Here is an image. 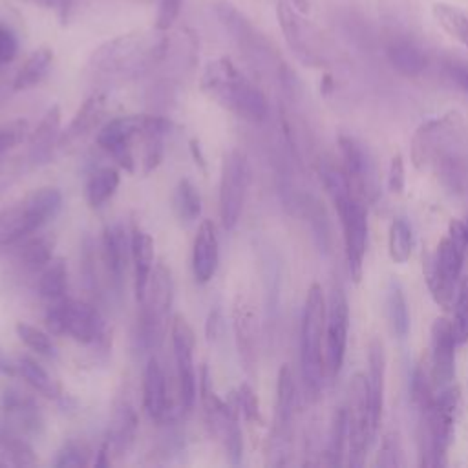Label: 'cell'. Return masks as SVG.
Segmentation results:
<instances>
[{"label": "cell", "mask_w": 468, "mask_h": 468, "mask_svg": "<svg viewBox=\"0 0 468 468\" xmlns=\"http://www.w3.org/2000/svg\"><path fill=\"white\" fill-rule=\"evenodd\" d=\"M411 161L419 170H435L448 179L468 172V126L457 110L424 121L411 137Z\"/></svg>", "instance_id": "obj_1"}, {"label": "cell", "mask_w": 468, "mask_h": 468, "mask_svg": "<svg viewBox=\"0 0 468 468\" xmlns=\"http://www.w3.org/2000/svg\"><path fill=\"white\" fill-rule=\"evenodd\" d=\"M170 38L165 31H132L101 44L90 57V68L95 73L117 79L137 77L168 53Z\"/></svg>", "instance_id": "obj_2"}, {"label": "cell", "mask_w": 468, "mask_h": 468, "mask_svg": "<svg viewBox=\"0 0 468 468\" xmlns=\"http://www.w3.org/2000/svg\"><path fill=\"white\" fill-rule=\"evenodd\" d=\"M201 90L221 108L247 122L261 124L269 115L263 91L229 57H219L205 66Z\"/></svg>", "instance_id": "obj_3"}, {"label": "cell", "mask_w": 468, "mask_h": 468, "mask_svg": "<svg viewBox=\"0 0 468 468\" xmlns=\"http://www.w3.org/2000/svg\"><path fill=\"white\" fill-rule=\"evenodd\" d=\"M468 249V218L452 219L446 236L439 241L433 254L422 258V272L428 289L439 307H453L455 291L461 280L464 254Z\"/></svg>", "instance_id": "obj_4"}, {"label": "cell", "mask_w": 468, "mask_h": 468, "mask_svg": "<svg viewBox=\"0 0 468 468\" xmlns=\"http://www.w3.org/2000/svg\"><path fill=\"white\" fill-rule=\"evenodd\" d=\"M212 11L225 33L230 37L239 53L254 69L261 73H272L282 82L289 80L291 73L283 64L280 53L276 51L272 42L245 16V13H241L229 0L214 2Z\"/></svg>", "instance_id": "obj_5"}, {"label": "cell", "mask_w": 468, "mask_h": 468, "mask_svg": "<svg viewBox=\"0 0 468 468\" xmlns=\"http://www.w3.org/2000/svg\"><path fill=\"white\" fill-rule=\"evenodd\" d=\"M459 404V391L455 386L435 391V395L420 408V463L426 466H444L448 463V450L455 435V410Z\"/></svg>", "instance_id": "obj_6"}, {"label": "cell", "mask_w": 468, "mask_h": 468, "mask_svg": "<svg viewBox=\"0 0 468 468\" xmlns=\"http://www.w3.org/2000/svg\"><path fill=\"white\" fill-rule=\"evenodd\" d=\"M62 194L55 186H40L0 210V249L13 247L57 216Z\"/></svg>", "instance_id": "obj_7"}, {"label": "cell", "mask_w": 468, "mask_h": 468, "mask_svg": "<svg viewBox=\"0 0 468 468\" xmlns=\"http://www.w3.org/2000/svg\"><path fill=\"white\" fill-rule=\"evenodd\" d=\"M325 300L318 283H313L307 291L302 329H300V366L302 378L307 391L316 397L322 389L325 377L324 364V342H325Z\"/></svg>", "instance_id": "obj_8"}, {"label": "cell", "mask_w": 468, "mask_h": 468, "mask_svg": "<svg viewBox=\"0 0 468 468\" xmlns=\"http://www.w3.org/2000/svg\"><path fill=\"white\" fill-rule=\"evenodd\" d=\"M276 18L292 55L309 68H325L335 60V48L327 35L289 0H278Z\"/></svg>", "instance_id": "obj_9"}, {"label": "cell", "mask_w": 468, "mask_h": 468, "mask_svg": "<svg viewBox=\"0 0 468 468\" xmlns=\"http://www.w3.org/2000/svg\"><path fill=\"white\" fill-rule=\"evenodd\" d=\"M172 122L161 115H122L108 121L97 133V144L126 172L135 170L130 143L135 135H165Z\"/></svg>", "instance_id": "obj_10"}, {"label": "cell", "mask_w": 468, "mask_h": 468, "mask_svg": "<svg viewBox=\"0 0 468 468\" xmlns=\"http://www.w3.org/2000/svg\"><path fill=\"white\" fill-rule=\"evenodd\" d=\"M344 413H346V426H347V463L351 466H362L366 453L377 433V428L371 417L366 375L355 373L351 377V382L347 386Z\"/></svg>", "instance_id": "obj_11"}, {"label": "cell", "mask_w": 468, "mask_h": 468, "mask_svg": "<svg viewBox=\"0 0 468 468\" xmlns=\"http://www.w3.org/2000/svg\"><path fill=\"white\" fill-rule=\"evenodd\" d=\"M340 218L344 250L349 274L355 282H360L364 271V256L367 247V212L353 188H340L329 194Z\"/></svg>", "instance_id": "obj_12"}, {"label": "cell", "mask_w": 468, "mask_h": 468, "mask_svg": "<svg viewBox=\"0 0 468 468\" xmlns=\"http://www.w3.org/2000/svg\"><path fill=\"white\" fill-rule=\"evenodd\" d=\"M174 298V283L170 269L159 261L150 274L144 300L141 302L139 340L144 347H155L168 327V314Z\"/></svg>", "instance_id": "obj_13"}, {"label": "cell", "mask_w": 468, "mask_h": 468, "mask_svg": "<svg viewBox=\"0 0 468 468\" xmlns=\"http://www.w3.org/2000/svg\"><path fill=\"white\" fill-rule=\"evenodd\" d=\"M46 325L53 335H68L75 342L91 344L101 338L104 322L99 311L82 300H55L46 311Z\"/></svg>", "instance_id": "obj_14"}, {"label": "cell", "mask_w": 468, "mask_h": 468, "mask_svg": "<svg viewBox=\"0 0 468 468\" xmlns=\"http://www.w3.org/2000/svg\"><path fill=\"white\" fill-rule=\"evenodd\" d=\"M249 186V165L239 150H230L221 165L219 179V219L223 229L232 230L243 210Z\"/></svg>", "instance_id": "obj_15"}, {"label": "cell", "mask_w": 468, "mask_h": 468, "mask_svg": "<svg viewBox=\"0 0 468 468\" xmlns=\"http://www.w3.org/2000/svg\"><path fill=\"white\" fill-rule=\"evenodd\" d=\"M349 333V303L344 289L333 287L329 294V305L325 311V342H324V364L325 375L335 378L344 364Z\"/></svg>", "instance_id": "obj_16"}, {"label": "cell", "mask_w": 468, "mask_h": 468, "mask_svg": "<svg viewBox=\"0 0 468 468\" xmlns=\"http://www.w3.org/2000/svg\"><path fill=\"white\" fill-rule=\"evenodd\" d=\"M170 335H172V349H174V358L177 367L181 406L185 410H190L196 404V397H197V377L194 367L196 335L190 324L181 314L172 316Z\"/></svg>", "instance_id": "obj_17"}, {"label": "cell", "mask_w": 468, "mask_h": 468, "mask_svg": "<svg viewBox=\"0 0 468 468\" xmlns=\"http://www.w3.org/2000/svg\"><path fill=\"white\" fill-rule=\"evenodd\" d=\"M455 335L452 322L435 318L430 333V378L435 391L453 386L455 378Z\"/></svg>", "instance_id": "obj_18"}, {"label": "cell", "mask_w": 468, "mask_h": 468, "mask_svg": "<svg viewBox=\"0 0 468 468\" xmlns=\"http://www.w3.org/2000/svg\"><path fill=\"white\" fill-rule=\"evenodd\" d=\"M296 400V386L292 371L287 364H283L278 371L276 380V406H274V426L269 437V452L272 455L283 457L289 446L291 437V420Z\"/></svg>", "instance_id": "obj_19"}, {"label": "cell", "mask_w": 468, "mask_h": 468, "mask_svg": "<svg viewBox=\"0 0 468 468\" xmlns=\"http://www.w3.org/2000/svg\"><path fill=\"white\" fill-rule=\"evenodd\" d=\"M2 410L5 413V422L11 424L24 435H40L44 430V417L38 404L26 393L18 389H7L4 395Z\"/></svg>", "instance_id": "obj_20"}, {"label": "cell", "mask_w": 468, "mask_h": 468, "mask_svg": "<svg viewBox=\"0 0 468 468\" xmlns=\"http://www.w3.org/2000/svg\"><path fill=\"white\" fill-rule=\"evenodd\" d=\"M232 325L236 335V347L243 367L252 373L256 366V314L252 303L245 296H238L232 307Z\"/></svg>", "instance_id": "obj_21"}, {"label": "cell", "mask_w": 468, "mask_h": 468, "mask_svg": "<svg viewBox=\"0 0 468 468\" xmlns=\"http://www.w3.org/2000/svg\"><path fill=\"white\" fill-rule=\"evenodd\" d=\"M219 261V243L216 227L210 219L201 221L197 227V234L194 238L192 249V271L197 283H208L216 274Z\"/></svg>", "instance_id": "obj_22"}, {"label": "cell", "mask_w": 468, "mask_h": 468, "mask_svg": "<svg viewBox=\"0 0 468 468\" xmlns=\"http://www.w3.org/2000/svg\"><path fill=\"white\" fill-rule=\"evenodd\" d=\"M143 402L148 417L152 420H166L170 411L168 391H166V377L165 371L155 356H152L144 369V382H143Z\"/></svg>", "instance_id": "obj_23"}, {"label": "cell", "mask_w": 468, "mask_h": 468, "mask_svg": "<svg viewBox=\"0 0 468 468\" xmlns=\"http://www.w3.org/2000/svg\"><path fill=\"white\" fill-rule=\"evenodd\" d=\"M367 391H369V406H371V417L373 424L378 430L382 420V410H384V389H386V351L380 338H371L369 342V353H367Z\"/></svg>", "instance_id": "obj_24"}, {"label": "cell", "mask_w": 468, "mask_h": 468, "mask_svg": "<svg viewBox=\"0 0 468 468\" xmlns=\"http://www.w3.org/2000/svg\"><path fill=\"white\" fill-rule=\"evenodd\" d=\"M104 108H106V97L102 93L90 95L80 104V108L73 115L68 128L58 135L57 148H66L68 144L75 143L79 137H84L88 132H91L99 122V119L102 117Z\"/></svg>", "instance_id": "obj_25"}, {"label": "cell", "mask_w": 468, "mask_h": 468, "mask_svg": "<svg viewBox=\"0 0 468 468\" xmlns=\"http://www.w3.org/2000/svg\"><path fill=\"white\" fill-rule=\"evenodd\" d=\"M60 108L53 104L42 115L38 126L29 137V157L33 163H48L51 159L53 148L60 135Z\"/></svg>", "instance_id": "obj_26"}, {"label": "cell", "mask_w": 468, "mask_h": 468, "mask_svg": "<svg viewBox=\"0 0 468 468\" xmlns=\"http://www.w3.org/2000/svg\"><path fill=\"white\" fill-rule=\"evenodd\" d=\"M128 250H130V239L126 238L124 229L121 225L104 227V230H102V258L106 263L108 276L112 278V282L117 289L121 287V282H122Z\"/></svg>", "instance_id": "obj_27"}, {"label": "cell", "mask_w": 468, "mask_h": 468, "mask_svg": "<svg viewBox=\"0 0 468 468\" xmlns=\"http://www.w3.org/2000/svg\"><path fill=\"white\" fill-rule=\"evenodd\" d=\"M130 254L133 260V272H135V296L139 303L144 300L146 287L152 274L154 265V239L148 232L135 227L130 238Z\"/></svg>", "instance_id": "obj_28"}, {"label": "cell", "mask_w": 468, "mask_h": 468, "mask_svg": "<svg viewBox=\"0 0 468 468\" xmlns=\"http://www.w3.org/2000/svg\"><path fill=\"white\" fill-rule=\"evenodd\" d=\"M389 64L404 77H419L428 64L426 53L410 38L393 37L386 46Z\"/></svg>", "instance_id": "obj_29"}, {"label": "cell", "mask_w": 468, "mask_h": 468, "mask_svg": "<svg viewBox=\"0 0 468 468\" xmlns=\"http://www.w3.org/2000/svg\"><path fill=\"white\" fill-rule=\"evenodd\" d=\"M137 413L128 400H122L115 406L110 430H108V444L115 455H122L133 442L137 431Z\"/></svg>", "instance_id": "obj_30"}, {"label": "cell", "mask_w": 468, "mask_h": 468, "mask_svg": "<svg viewBox=\"0 0 468 468\" xmlns=\"http://www.w3.org/2000/svg\"><path fill=\"white\" fill-rule=\"evenodd\" d=\"M340 154H342V163H344V172L353 186V190L367 192V174H369V159L364 152V148L347 135H342L338 139Z\"/></svg>", "instance_id": "obj_31"}, {"label": "cell", "mask_w": 468, "mask_h": 468, "mask_svg": "<svg viewBox=\"0 0 468 468\" xmlns=\"http://www.w3.org/2000/svg\"><path fill=\"white\" fill-rule=\"evenodd\" d=\"M431 16L437 26L453 40L468 48V11L448 2H435L431 5Z\"/></svg>", "instance_id": "obj_32"}, {"label": "cell", "mask_w": 468, "mask_h": 468, "mask_svg": "<svg viewBox=\"0 0 468 468\" xmlns=\"http://www.w3.org/2000/svg\"><path fill=\"white\" fill-rule=\"evenodd\" d=\"M51 64H53V51L49 48L35 49L16 71L13 79V90L24 91L37 86L48 75Z\"/></svg>", "instance_id": "obj_33"}, {"label": "cell", "mask_w": 468, "mask_h": 468, "mask_svg": "<svg viewBox=\"0 0 468 468\" xmlns=\"http://www.w3.org/2000/svg\"><path fill=\"white\" fill-rule=\"evenodd\" d=\"M15 362H16V375H20L35 391L55 400L62 397L58 382L53 377H49V373L35 358L22 355Z\"/></svg>", "instance_id": "obj_34"}, {"label": "cell", "mask_w": 468, "mask_h": 468, "mask_svg": "<svg viewBox=\"0 0 468 468\" xmlns=\"http://www.w3.org/2000/svg\"><path fill=\"white\" fill-rule=\"evenodd\" d=\"M121 181L115 166H101L86 181V199L91 208L102 207L117 190Z\"/></svg>", "instance_id": "obj_35"}, {"label": "cell", "mask_w": 468, "mask_h": 468, "mask_svg": "<svg viewBox=\"0 0 468 468\" xmlns=\"http://www.w3.org/2000/svg\"><path fill=\"white\" fill-rule=\"evenodd\" d=\"M0 450L11 459L13 464L16 466H33L37 463L35 457V450L33 446L27 442V439L24 437V433H20L18 430H15L11 424H7L5 420L0 422Z\"/></svg>", "instance_id": "obj_36"}, {"label": "cell", "mask_w": 468, "mask_h": 468, "mask_svg": "<svg viewBox=\"0 0 468 468\" xmlns=\"http://www.w3.org/2000/svg\"><path fill=\"white\" fill-rule=\"evenodd\" d=\"M386 316L391 327V333L397 338H406L410 329V314L404 291L399 282L391 280L386 289Z\"/></svg>", "instance_id": "obj_37"}, {"label": "cell", "mask_w": 468, "mask_h": 468, "mask_svg": "<svg viewBox=\"0 0 468 468\" xmlns=\"http://www.w3.org/2000/svg\"><path fill=\"white\" fill-rule=\"evenodd\" d=\"M53 249H55V239L51 236L40 234L26 239V243L18 250L22 267L27 271L44 269L53 260Z\"/></svg>", "instance_id": "obj_38"}, {"label": "cell", "mask_w": 468, "mask_h": 468, "mask_svg": "<svg viewBox=\"0 0 468 468\" xmlns=\"http://www.w3.org/2000/svg\"><path fill=\"white\" fill-rule=\"evenodd\" d=\"M68 285V271L64 258H53L44 269L38 278V294L46 300H60L64 298Z\"/></svg>", "instance_id": "obj_39"}, {"label": "cell", "mask_w": 468, "mask_h": 468, "mask_svg": "<svg viewBox=\"0 0 468 468\" xmlns=\"http://www.w3.org/2000/svg\"><path fill=\"white\" fill-rule=\"evenodd\" d=\"M174 208L179 221L185 225L194 223L201 214V196L194 186V183L186 177H183L176 186Z\"/></svg>", "instance_id": "obj_40"}, {"label": "cell", "mask_w": 468, "mask_h": 468, "mask_svg": "<svg viewBox=\"0 0 468 468\" xmlns=\"http://www.w3.org/2000/svg\"><path fill=\"white\" fill-rule=\"evenodd\" d=\"M411 249H413L411 227L402 218L393 219L391 225H389V232H388V252H389V258L395 263L402 265V263H406L410 260Z\"/></svg>", "instance_id": "obj_41"}, {"label": "cell", "mask_w": 468, "mask_h": 468, "mask_svg": "<svg viewBox=\"0 0 468 468\" xmlns=\"http://www.w3.org/2000/svg\"><path fill=\"white\" fill-rule=\"evenodd\" d=\"M347 455V426H346V413L344 406L338 408L333 415L331 428H329V442H327V461L329 464L336 466L344 463Z\"/></svg>", "instance_id": "obj_42"}, {"label": "cell", "mask_w": 468, "mask_h": 468, "mask_svg": "<svg viewBox=\"0 0 468 468\" xmlns=\"http://www.w3.org/2000/svg\"><path fill=\"white\" fill-rule=\"evenodd\" d=\"M15 331H16L18 338H20L31 351H35L37 355H42V356H48V358L57 356V347H55L51 336H49L46 331H42V329H38V327L27 324V322H18V324L15 325Z\"/></svg>", "instance_id": "obj_43"}, {"label": "cell", "mask_w": 468, "mask_h": 468, "mask_svg": "<svg viewBox=\"0 0 468 468\" xmlns=\"http://www.w3.org/2000/svg\"><path fill=\"white\" fill-rule=\"evenodd\" d=\"M452 327L457 344H464L468 340V276H463L457 285Z\"/></svg>", "instance_id": "obj_44"}, {"label": "cell", "mask_w": 468, "mask_h": 468, "mask_svg": "<svg viewBox=\"0 0 468 468\" xmlns=\"http://www.w3.org/2000/svg\"><path fill=\"white\" fill-rule=\"evenodd\" d=\"M90 461V450L86 444L79 441H68L64 446L58 450L55 466L57 468H69V466H86Z\"/></svg>", "instance_id": "obj_45"}, {"label": "cell", "mask_w": 468, "mask_h": 468, "mask_svg": "<svg viewBox=\"0 0 468 468\" xmlns=\"http://www.w3.org/2000/svg\"><path fill=\"white\" fill-rule=\"evenodd\" d=\"M232 395L236 399V404H238L239 411L243 413V417L247 420L256 422V424L263 422V417H261V411H260V404H258V397H256L254 389L250 388V384H247V382L239 384V388Z\"/></svg>", "instance_id": "obj_46"}, {"label": "cell", "mask_w": 468, "mask_h": 468, "mask_svg": "<svg viewBox=\"0 0 468 468\" xmlns=\"http://www.w3.org/2000/svg\"><path fill=\"white\" fill-rule=\"evenodd\" d=\"M377 464L378 466H402L404 464V457H402V446H400V439L397 433L389 431L380 444L378 455H377Z\"/></svg>", "instance_id": "obj_47"}, {"label": "cell", "mask_w": 468, "mask_h": 468, "mask_svg": "<svg viewBox=\"0 0 468 468\" xmlns=\"http://www.w3.org/2000/svg\"><path fill=\"white\" fill-rule=\"evenodd\" d=\"M185 0H159L154 27L157 31H168L181 15Z\"/></svg>", "instance_id": "obj_48"}, {"label": "cell", "mask_w": 468, "mask_h": 468, "mask_svg": "<svg viewBox=\"0 0 468 468\" xmlns=\"http://www.w3.org/2000/svg\"><path fill=\"white\" fill-rule=\"evenodd\" d=\"M27 130V122L24 119H15L9 122L0 124V155L5 154L9 148L16 146Z\"/></svg>", "instance_id": "obj_49"}, {"label": "cell", "mask_w": 468, "mask_h": 468, "mask_svg": "<svg viewBox=\"0 0 468 468\" xmlns=\"http://www.w3.org/2000/svg\"><path fill=\"white\" fill-rule=\"evenodd\" d=\"M406 186V168H404V159L400 154H395L389 159L388 166V190L391 194H402Z\"/></svg>", "instance_id": "obj_50"}, {"label": "cell", "mask_w": 468, "mask_h": 468, "mask_svg": "<svg viewBox=\"0 0 468 468\" xmlns=\"http://www.w3.org/2000/svg\"><path fill=\"white\" fill-rule=\"evenodd\" d=\"M163 157V135L152 133L146 135V150H144V159H143V172L150 174L152 170L157 168Z\"/></svg>", "instance_id": "obj_51"}, {"label": "cell", "mask_w": 468, "mask_h": 468, "mask_svg": "<svg viewBox=\"0 0 468 468\" xmlns=\"http://www.w3.org/2000/svg\"><path fill=\"white\" fill-rule=\"evenodd\" d=\"M16 53H18V40L15 31L7 24L0 22V66L13 62Z\"/></svg>", "instance_id": "obj_52"}, {"label": "cell", "mask_w": 468, "mask_h": 468, "mask_svg": "<svg viewBox=\"0 0 468 468\" xmlns=\"http://www.w3.org/2000/svg\"><path fill=\"white\" fill-rule=\"evenodd\" d=\"M446 71L453 79L455 84H459L468 93V62L459 58L446 60Z\"/></svg>", "instance_id": "obj_53"}, {"label": "cell", "mask_w": 468, "mask_h": 468, "mask_svg": "<svg viewBox=\"0 0 468 468\" xmlns=\"http://www.w3.org/2000/svg\"><path fill=\"white\" fill-rule=\"evenodd\" d=\"M219 327H221V311L218 307H214L210 313H208V318H207V325H205V333H207V338L208 340H214L219 333Z\"/></svg>", "instance_id": "obj_54"}, {"label": "cell", "mask_w": 468, "mask_h": 468, "mask_svg": "<svg viewBox=\"0 0 468 468\" xmlns=\"http://www.w3.org/2000/svg\"><path fill=\"white\" fill-rule=\"evenodd\" d=\"M16 177V163L0 161V192Z\"/></svg>", "instance_id": "obj_55"}, {"label": "cell", "mask_w": 468, "mask_h": 468, "mask_svg": "<svg viewBox=\"0 0 468 468\" xmlns=\"http://www.w3.org/2000/svg\"><path fill=\"white\" fill-rule=\"evenodd\" d=\"M0 375H4V377H15L16 375V362L11 360L2 347H0Z\"/></svg>", "instance_id": "obj_56"}, {"label": "cell", "mask_w": 468, "mask_h": 468, "mask_svg": "<svg viewBox=\"0 0 468 468\" xmlns=\"http://www.w3.org/2000/svg\"><path fill=\"white\" fill-rule=\"evenodd\" d=\"M73 2L75 0H57V11H58V20L62 26L68 24L69 15L73 11Z\"/></svg>", "instance_id": "obj_57"}, {"label": "cell", "mask_w": 468, "mask_h": 468, "mask_svg": "<svg viewBox=\"0 0 468 468\" xmlns=\"http://www.w3.org/2000/svg\"><path fill=\"white\" fill-rule=\"evenodd\" d=\"M110 464V444L108 441H104L97 452V457H95V466L99 468H106Z\"/></svg>", "instance_id": "obj_58"}, {"label": "cell", "mask_w": 468, "mask_h": 468, "mask_svg": "<svg viewBox=\"0 0 468 468\" xmlns=\"http://www.w3.org/2000/svg\"><path fill=\"white\" fill-rule=\"evenodd\" d=\"M190 152H192V155H194L196 163L205 170V168H207V165H205V155H203L201 146H199V143H197L196 139H192V141H190Z\"/></svg>", "instance_id": "obj_59"}, {"label": "cell", "mask_w": 468, "mask_h": 468, "mask_svg": "<svg viewBox=\"0 0 468 468\" xmlns=\"http://www.w3.org/2000/svg\"><path fill=\"white\" fill-rule=\"evenodd\" d=\"M294 7H298L300 11H303V13H307V9H309V2L307 0H289Z\"/></svg>", "instance_id": "obj_60"}, {"label": "cell", "mask_w": 468, "mask_h": 468, "mask_svg": "<svg viewBox=\"0 0 468 468\" xmlns=\"http://www.w3.org/2000/svg\"><path fill=\"white\" fill-rule=\"evenodd\" d=\"M29 2H35L42 7H57V0H29Z\"/></svg>", "instance_id": "obj_61"}]
</instances>
